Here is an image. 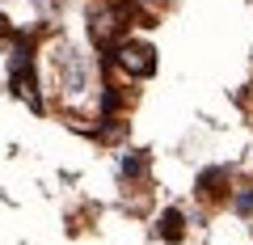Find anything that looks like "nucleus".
<instances>
[{
  "mask_svg": "<svg viewBox=\"0 0 253 245\" xmlns=\"http://www.w3.org/2000/svg\"><path fill=\"white\" fill-rule=\"evenodd\" d=\"M126 17H131V4H114V0L93 4V13H89V34H93V43H97L101 51H110L114 43H123Z\"/></svg>",
  "mask_w": 253,
  "mask_h": 245,
  "instance_id": "1",
  "label": "nucleus"
},
{
  "mask_svg": "<svg viewBox=\"0 0 253 245\" xmlns=\"http://www.w3.org/2000/svg\"><path fill=\"white\" fill-rule=\"evenodd\" d=\"M110 64L118 68V72H126V76H152L156 72V51L148 43H139V38H123V43H114L110 47Z\"/></svg>",
  "mask_w": 253,
  "mask_h": 245,
  "instance_id": "2",
  "label": "nucleus"
},
{
  "mask_svg": "<svg viewBox=\"0 0 253 245\" xmlns=\"http://www.w3.org/2000/svg\"><path fill=\"white\" fill-rule=\"evenodd\" d=\"M228 178H232L228 165L203 169V173H199V195H203V199H224V195H228Z\"/></svg>",
  "mask_w": 253,
  "mask_h": 245,
  "instance_id": "3",
  "label": "nucleus"
},
{
  "mask_svg": "<svg viewBox=\"0 0 253 245\" xmlns=\"http://www.w3.org/2000/svg\"><path fill=\"white\" fill-rule=\"evenodd\" d=\"M156 237L169 245H177L181 237H186V216H181V207H165L161 220H156Z\"/></svg>",
  "mask_w": 253,
  "mask_h": 245,
  "instance_id": "4",
  "label": "nucleus"
},
{
  "mask_svg": "<svg viewBox=\"0 0 253 245\" xmlns=\"http://www.w3.org/2000/svg\"><path fill=\"white\" fill-rule=\"evenodd\" d=\"M13 93H17L21 101H26L34 114H42L46 110V101H42V93H38V76L34 72H21V76H13Z\"/></svg>",
  "mask_w": 253,
  "mask_h": 245,
  "instance_id": "5",
  "label": "nucleus"
},
{
  "mask_svg": "<svg viewBox=\"0 0 253 245\" xmlns=\"http://www.w3.org/2000/svg\"><path fill=\"white\" fill-rule=\"evenodd\" d=\"M144 173H148V152H144V148L123 152V161H118V178L131 182V178H144Z\"/></svg>",
  "mask_w": 253,
  "mask_h": 245,
  "instance_id": "6",
  "label": "nucleus"
},
{
  "mask_svg": "<svg viewBox=\"0 0 253 245\" xmlns=\"http://www.w3.org/2000/svg\"><path fill=\"white\" fill-rule=\"evenodd\" d=\"M232 211L236 216H253V186H241L232 195Z\"/></svg>",
  "mask_w": 253,
  "mask_h": 245,
  "instance_id": "7",
  "label": "nucleus"
},
{
  "mask_svg": "<svg viewBox=\"0 0 253 245\" xmlns=\"http://www.w3.org/2000/svg\"><path fill=\"white\" fill-rule=\"evenodd\" d=\"M13 34H17V30H13V21L0 13V38H13Z\"/></svg>",
  "mask_w": 253,
  "mask_h": 245,
  "instance_id": "8",
  "label": "nucleus"
},
{
  "mask_svg": "<svg viewBox=\"0 0 253 245\" xmlns=\"http://www.w3.org/2000/svg\"><path fill=\"white\" fill-rule=\"evenodd\" d=\"M131 4H139V9H161V4H169V0H131Z\"/></svg>",
  "mask_w": 253,
  "mask_h": 245,
  "instance_id": "9",
  "label": "nucleus"
}]
</instances>
